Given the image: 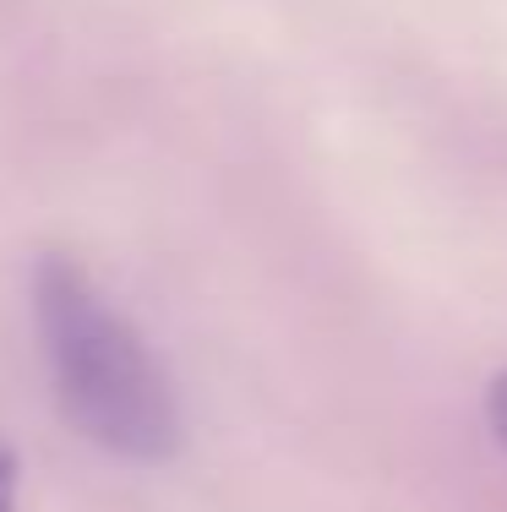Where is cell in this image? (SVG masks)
<instances>
[{"label":"cell","mask_w":507,"mask_h":512,"mask_svg":"<svg viewBox=\"0 0 507 512\" xmlns=\"http://www.w3.org/2000/svg\"><path fill=\"white\" fill-rule=\"evenodd\" d=\"M33 316L44 338L55 404L93 447L126 463H164L180 447V404L164 365L131 316L110 306L71 256H44L33 273Z\"/></svg>","instance_id":"6da1fadb"},{"label":"cell","mask_w":507,"mask_h":512,"mask_svg":"<svg viewBox=\"0 0 507 512\" xmlns=\"http://www.w3.org/2000/svg\"><path fill=\"white\" fill-rule=\"evenodd\" d=\"M491 425H497V436L507 442V376L491 387Z\"/></svg>","instance_id":"3957f363"},{"label":"cell","mask_w":507,"mask_h":512,"mask_svg":"<svg viewBox=\"0 0 507 512\" xmlns=\"http://www.w3.org/2000/svg\"><path fill=\"white\" fill-rule=\"evenodd\" d=\"M0 512H17V458L0 447Z\"/></svg>","instance_id":"7a4b0ae2"}]
</instances>
